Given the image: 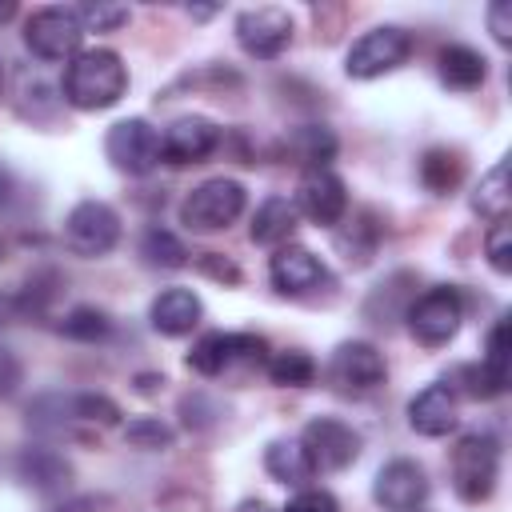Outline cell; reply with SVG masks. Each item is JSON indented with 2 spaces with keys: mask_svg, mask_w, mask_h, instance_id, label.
Here are the masks:
<instances>
[{
  "mask_svg": "<svg viewBox=\"0 0 512 512\" xmlns=\"http://www.w3.org/2000/svg\"><path fill=\"white\" fill-rule=\"evenodd\" d=\"M60 92L80 112L112 108L128 92V64L112 48H80L64 68Z\"/></svg>",
  "mask_w": 512,
  "mask_h": 512,
  "instance_id": "obj_1",
  "label": "cell"
},
{
  "mask_svg": "<svg viewBox=\"0 0 512 512\" xmlns=\"http://www.w3.org/2000/svg\"><path fill=\"white\" fill-rule=\"evenodd\" d=\"M452 488L464 504H484L500 480V444L488 432H464L448 456Z\"/></svg>",
  "mask_w": 512,
  "mask_h": 512,
  "instance_id": "obj_2",
  "label": "cell"
},
{
  "mask_svg": "<svg viewBox=\"0 0 512 512\" xmlns=\"http://www.w3.org/2000/svg\"><path fill=\"white\" fill-rule=\"evenodd\" d=\"M244 184L232 176H212L200 180L184 200H180V224L188 232H224L232 220H240L244 212Z\"/></svg>",
  "mask_w": 512,
  "mask_h": 512,
  "instance_id": "obj_3",
  "label": "cell"
},
{
  "mask_svg": "<svg viewBox=\"0 0 512 512\" xmlns=\"http://www.w3.org/2000/svg\"><path fill=\"white\" fill-rule=\"evenodd\" d=\"M388 368H384V356L376 344L368 340H344L332 348L328 364H324V380L332 392L340 396H368L384 384Z\"/></svg>",
  "mask_w": 512,
  "mask_h": 512,
  "instance_id": "obj_4",
  "label": "cell"
},
{
  "mask_svg": "<svg viewBox=\"0 0 512 512\" xmlns=\"http://www.w3.org/2000/svg\"><path fill=\"white\" fill-rule=\"evenodd\" d=\"M408 52H412V36L396 24H380L352 40V48L344 56V72L352 80H376V76L396 72L408 60Z\"/></svg>",
  "mask_w": 512,
  "mask_h": 512,
  "instance_id": "obj_5",
  "label": "cell"
},
{
  "mask_svg": "<svg viewBox=\"0 0 512 512\" xmlns=\"http://www.w3.org/2000/svg\"><path fill=\"white\" fill-rule=\"evenodd\" d=\"M116 240H120V216L104 200H80L64 216V248L72 256H84V260L108 256Z\"/></svg>",
  "mask_w": 512,
  "mask_h": 512,
  "instance_id": "obj_6",
  "label": "cell"
},
{
  "mask_svg": "<svg viewBox=\"0 0 512 512\" xmlns=\"http://www.w3.org/2000/svg\"><path fill=\"white\" fill-rule=\"evenodd\" d=\"M408 332L424 344V348H440L448 344L456 332H460V320H464V300L452 284H440V288H428L424 296H416L408 304Z\"/></svg>",
  "mask_w": 512,
  "mask_h": 512,
  "instance_id": "obj_7",
  "label": "cell"
},
{
  "mask_svg": "<svg viewBox=\"0 0 512 512\" xmlns=\"http://www.w3.org/2000/svg\"><path fill=\"white\" fill-rule=\"evenodd\" d=\"M104 156L124 176H148L160 164V136L144 116L116 120L104 136Z\"/></svg>",
  "mask_w": 512,
  "mask_h": 512,
  "instance_id": "obj_8",
  "label": "cell"
},
{
  "mask_svg": "<svg viewBox=\"0 0 512 512\" xmlns=\"http://www.w3.org/2000/svg\"><path fill=\"white\" fill-rule=\"evenodd\" d=\"M300 448L312 472H344L360 456V432L336 416H316L300 432Z\"/></svg>",
  "mask_w": 512,
  "mask_h": 512,
  "instance_id": "obj_9",
  "label": "cell"
},
{
  "mask_svg": "<svg viewBox=\"0 0 512 512\" xmlns=\"http://www.w3.org/2000/svg\"><path fill=\"white\" fill-rule=\"evenodd\" d=\"M84 40V24L76 16V8H36L24 24V44L40 56V60H72L80 52Z\"/></svg>",
  "mask_w": 512,
  "mask_h": 512,
  "instance_id": "obj_10",
  "label": "cell"
},
{
  "mask_svg": "<svg viewBox=\"0 0 512 512\" xmlns=\"http://www.w3.org/2000/svg\"><path fill=\"white\" fill-rule=\"evenodd\" d=\"M264 360V340L252 332H208L192 344L188 368L200 376H224L232 364H260Z\"/></svg>",
  "mask_w": 512,
  "mask_h": 512,
  "instance_id": "obj_11",
  "label": "cell"
},
{
  "mask_svg": "<svg viewBox=\"0 0 512 512\" xmlns=\"http://www.w3.org/2000/svg\"><path fill=\"white\" fill-rule=\"evenodd\" d=\"M236 44L256 60H276L292 44V16L276 4L244 8L236 16Z\"/></svg>",
  "mask_w": 512,
  "mask_h": 512,
  "instance_id": "obj_12",
  "label": "cell"
},
{
  "mask_svg": "<svg viewBox=\"0 0 512 512\" xmlns=\"http://www.w3.org/2000/svg\"><path fill=\"white\" fill-rule=\"evenodd\" d=\"M220 144V124L208 116H176L164 132H160V160L172 168L184 164H200L204 156H212Z\"/></svg>",
  "mask_w": 512,
  "mask_h": 512,
  "instance_id": "obj_13",
  "label": "cell"
},
{
  "mask_svg": "<svg viewBox=\"0 0 512 512\" xmlns=\"http://www.w3.org/2000/svg\"><path fill=\"white\" fill-rule=\"evenodd\" d=\"M372 496H376V504L384 512H420L424 500H428V476H424V468L416 460L396 456L376 472Z\"/></svg>",
  "mask_w": 512,
  "mask_h": 512,
  "instance_id": "obj_14",
  "label": "cell"
},
{
  "mask_svg": "<svg viewBox=\"0 0 512 512\" xmlns=\"http://www.w3.org/2000/svg\"><path fill=\"white\" fill-rule=\"evenodd\" d=\"M292 204H296V212H304L312 224L332 228V224H340L344 212H348V192H344V180H340L336 172L312 168V172L300 176Z\"/></svg>",
  "mask_w": 512,
  "mask_h": 512,
  "instance_id": "obj_15",
  "label": "cell"
},
{
  "mask_svg": "<svg viewBox=\"0 0 512 512\" xmlns=\"http://www.w3.org/2000/svg\"><path fill=\"white\" fill-rule=\"evenodd\" d=\"M268 280L280 296H308L328 280V268L316 252H308L300 244H284L268 260Z\"/></svg>",
  "mask_w": 512,
  "mask_h": 512,
  "instance_id": "obj_16",
  "label": "cell"
},
{
  "mask_svg": "<svg viewBox=\"0 0 512 512\" xmlns=\"http://www.w3.org/2000/svg\"><path fill=\"white\" fill-rule=\"evenodd\" d=\"M408 424L420 436H448L456 428V392L448 384H428L408 400Z\"/></svg>",
  "mask_w": 512,
  "mask_h": 512,
  "instance_id": "obj_17",
  "label": "cell"
},
{
  "mask_svg": "<svg viewBox=\"0 0 512 512\" xmlns=\"http://www.w3.org/2000/svg\"><path fill=\"white\" fill-rule=\"evenodd\" d=\"M204 316V304L192 288H164L152 308H148V320L160 336H188Z\"/></svg>",
  "mask_w": 512,
  "mask_h": 512,
  "instance_id": "obj_18",
  "label": "cell"
},
{
  "mask_svg": "<svg viewBox=\"0 0 512 512\" xmlns=\"http://www.w3.org/2000/svg\"><path fill=\"white\" fill-rule=\"evenodd\" d=\"M436 72H440V80H444L448 88L472 92V88L484 84L488 60H484L476 48H468V44H448V48H440V56H436Z\"/></svg>",
  "mask_w": 512,
  "mask_h": 512,
  "instance_id": "obj_19",
  "label": "cell"
},
{
  "mask_svg": "<svg viewBox=\"0 0 512 512\" xmlns=\"http://www.w3.org/2000/svg\"><path fill=\"white\" fill-rule=\"evenodd\" d=\"M296 220H300V212H296V204H292L288 196H268V200L256 208L248 236H252V244L272 248V244H284V240L296 232Z\"/></svg>",
  "mask_w": 512,
  "mask_h": 512,
  "instance_id": "obj_20",
  "label": "cell"
},
{
  "mask_svg": "<svg viewBox=\"0 0 512 512\" xmlns=\"http://www.w3.org/2000/svg\"><path fill=\"white\" fill-rule=\"evenodd\" d=\"M472 208L484 216V220H508V208H512V184H508V160H500V164H492L484 176H480V184H476V192H472Z\"/></svg>",
  "mask_w": 512,
  "mask_h": 512,
  "instance_id": "obj_21",
  "label": "cell"
},
{
  "mask_svg": "<svg viewBox=\"0 0 512 512\" xmlns=\"http://www.w3.org/2000/svg\"><path fill=\"white\" fill-rule=\"evenodd\" d=\"M288 152H292L296 164H304V172L328 168V160L336 156V136L324 124H304V128H296L288 136Z\"/></svg>",
  "mask_w": 512,
  "mask_h": 512,
  "instance_id": "obj_22",
  "label": "cell"
},
{
  "mask_svg": "<svg viewBox=\"0 0 512 512\" xmlns=\"http://www.w3.org/2000/svg\"><path fill=\"white\" fill-rule=\"evenodd\" d=\"M68 476H72V468L52 448H28L20 456V480L32 484L36 492H56L68 484Z\"/></svg>",
  "mask_w": 512,
  "mask_h": 512,
  "instance_id": "obj_23",
  "label": "cell"
},
{
  "mask_svg": "<svg viewBox=\"0 0 512 512\" xmlns=\"http://www.w3.org/2000/svg\"><path fill=\"white\" fill-rule=\"evenodd\" d=\"M264 468L280 484H304V480L316 476L312 464H308V456H304V448H300V440H272L264 448Z\"/></svg>",
  "mask_w": 512,
  "mask_h": 512,
  "instance_id": "obj_24",
  "label": "cell"
},
{
  "mask_svg": "<svg viewBox=\"0 0 512 512\" xmlns=\"http://www.w3.org/2000/svg\"><path fill=\"white\" fill-rule=\"evenodd\" d=\"M264 368H268V380L276 388H308L316 380V360L308 352H300V348H284V352L268 356Z\"/></svg>",
  "mask_w": 512,
  "mask_h": 512,
  "instance_id": "obj_25",
  "label": "cell"
},
{
  "mask_svg": "<svg viewBox=\"0 0 512 512\" xmlns=\"http://www.w3.org/2000/svg\"><path fill=\"white\" fill-rule=\"evenodd\" d=\"M460 176H464V160H460L456 152H448V148H428V152H424V160H420V180H424L428 192L444 196V192H452V188L460 184Z\"/></svg>",
  "mask_w": 512,
  "mask_h": 512,
  "instance_id": "obj_26",
  "label": "cell"
},
{
  "mask_svg": "<svg viewBox=\"0 0 512 512\" xmlns=\"http://www.w3.org/2000/svg\"><path fill=\"white\" fill-rule=\"evenodd\" d=\"M140 256L152 264V268H184L188 264V248L176 232L168 228H148L144 240H140Z\"/></svg>",
  "mask_w": 512,
  "mask_h": 512,
  "instance_id": "obj_27",
  "label": "cell"
},
{
  "mask_svg": "<svg viewBox=\"0 0 512 512\" xmlns=\"http://www.w3.org/2000/svg\"><path fill=\"white\" fill-rule=\"evenodd\" d=\"M68 340H84V344H96V340H104L108 332H112V320H108V312H100V308H88V304H80V308H72L60 324H56Z\"/></svg>",
  "mask_w": 512,
  "mask_h": 512,
  "instance_id": "obj_28",
  "label": "cell"
},
{
  "mask_svg": "<svg viewBox=\"0 0 512 512\" xmlns=\"http://www.w3.org/2000/svg\"><path fill=\"white\" fill-rule=\"evenodd\" d=\"M456 380H460V392L472 396V400H492V396H500V392L508 388V380L496 376V372H488L484 364H464V368H456Z\"/></svg>",
  "mask_w": 512,
  "mask_h": 512,
  "instance_id": "obj_29",
  "label": "cell"
},
{
  "mask_svg": "<svg viewBox=\"0 0 512 512\" xmlns=\"http://www.w3.org/2000/svg\"><path fill=\"white\" fill-rule=\"evenodd\" d=\"M68 412H72V420H88V424H104V428L120 420V408H116L108 396H96V392L72 396V400H68Z\"/></svg>",
  "mask_w": 512,
  "mask_h": 512,
  "instance_id": "obj_30",
  "label": "cell"
},
{
  "mask_svg": "<svg viewBox=\"0 0 512 512\" xmlns=\"http://www.w3.org/2000/svg\"><path fill=\"white\" fill-rule=\"evenodd\" d=\"M76 16H80V24H84V32H116L120 24H128V8L124 4H80L76 8Z\"/></svg>",
  "mask_w": 512,
  "mask_h": 512,
  "instance_id": "obj_31",
  "label": "cell"
},
{
  "mask_svg": "<svg viewBox=\"0 0 512 512\" xmlns=\"http://www.w3.org/2000/svg\"><path fill=\"white\" fill-rule=\"evenodd\" d=\"M484 256H488V264H492L500 276L512 272V224H508V220H496V224L488 228V236H484Z\"/></svg>",
  "mask_w": 512,
  "mask_h": 512,
  "instance_id": "obj_32",
  "label": "cell"
},
{
  "mask_svg": "<svg viewBox=\"0 0 512 512\" xmlns=\"http://www.w3.org/2000/svg\"><path fill=\"white\" fill-rule=\"evenodd\" d=\"M124 436H128V444L132 448H144V452H160V448H168L172 444V428L168 424H160V420H132L128 428H124Z\"/></svg>",
  "mask_w": 512,
  "mask_h": 512,
  "instance_id": "obj_33",
  "label": "cell"
},
{
  "mask_svg": "<svg viewBox=\"0 0 512 512\" xmlns=\"http://www.w3.org/2000/svg\"><path fill=\"white\" fill-rule=\"evenodd\" d=\"M488 372L504 376L508 380V320H496L492 332H488V348H484V360H480Z\"/></svg>",
  "mask_w": 512,
  "mask_h": 512,
  "instance_id": "obj_34",
  "label": "cell"
},
{
  "mask_svg": "<svg viewBox=\"0 0 512 512\" xmlns=\"http://www.w3.org/2000/svg\"><path fill=\"white\" fill-rule=\"evenodd\" d=\"M284 512H340V504H336V496L324 492V488H300V492L284 504Z\"/></svg>",
  "mask_w": 512,
  "mask_h": 512,
  "instance_id": "obj_35",
  "label": "cell"
},
{
  "mask_svg": "<svg viewBox=\"0 0 512 512\" xmlns=\"http://www.w3.org/2000/svg\"><path fill=\"white\" fill-rule=\"evenodd\" d=\"M488 32L496 44H512V4L508 0H492L488 4Z\"/></svg>",
  "mask_w": 512,
  "mask_h": 512,
  "instance_id": "obj_36",
  "label": "cell"
},
{
  "mask_svg": "<svg viewBox=\"0 0 512 512\" xmlns=\"http://www.w3.org/2000/svg\"><path fill=\"white\" fill-rule=\"evenodd\" d=\"M24 380V364L12 348H0V400H8Z\"/></svg>",
  "mask_w": 512,
  "mask_h": 512,
  "instance_id": "obj_37",
  "label": "cell"
},
{
  "mask_svg": "<svg viewBox=\"0 0 512 512\" xmlns=\"http://www.w3.org/2000/svg\"><path fill=\"white\" fill-rule=\"evenodd\" d=\"M200 268H204L208 276H216V280H228V284H236V280H240V272H236V264H228V260H220L216 252H208V256L200 260Z\"/></svg>",
  "mask_w": 512,
  "mask_h": 512,
  "instance_id": "obj_38",
  "label": "cell"
},
{
  "mask_svg": "<svg viewBox=\"0 0 512 512\" xmlns=\"http://www.w3.org/2000/svg\"><path fill=\"white\" fill-rule=\"evenodd\" d=\"M8 200H12V172L0 164V208H4Z\"/></svg>",
  "mask_w": 512,
  "mask_h": 512,
  "instance_id": "obj_39",
  "label": "cell"
},
{
  "mask_svg": "<svg viewBox=\"0 0 512 512\" xmlns=\"http://www.w3.org/2000/svg\"><path fill=\"white\" fill-rule=\"evenodd\" d=\"M12 16H16V4L12 0H0V24H8Z\"/></svg>",
  "mask_w": 512,
  "mask_h": 512,
  "instance_id": "obj_40",
  "label": "cell"
},
{
  "mask_svg": "<svg viewBox=\"0 0 512 512\" xmlns=\"http://www.w3.org/2000/svg\"><path fill=\"white\" fill-rule=\"evenodd\" d=\"M188 12H192V16H196V20H208V16H212V12H216V8H188Z\"/></svg>",
  "mask_w": 512,
  "mask_h": 512,
  "instance_id": "obj_41",
  "label": "cell"
},
{
  "mask_svg": "<svg viewBox=\"0 0 512 512\" xmlns=\"http://www.w3.org/2000/svg\"><path fill=\"white\" fill-rule=\"evenodd\" d=\"M0 88H4V68H0Z\"/></svg>",
  "mask_w": 512,
  "mask_h": 512,
  "instance_id": "obj_42",
  "label": "cell"
}]
</instances>
